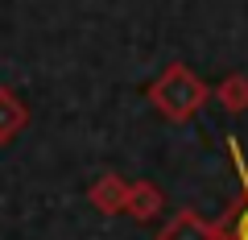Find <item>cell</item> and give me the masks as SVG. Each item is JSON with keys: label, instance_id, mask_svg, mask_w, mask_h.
Masks as SVG:
<instances>
[{"label": "cell", "instance_id": "obj_3", "mask_svg": "<svg viewBox=\"0 0 248 240\" xmlns=\"http://www.w3.org/2000/svg\"><path fill=\"white\" fill-rule=\"evenodd\" d=\"M244 182H248V178H244ZM236 240H248V207H244V215H240V224H236Z\"/></svg>", "mask_w": 248, "mask_h": 240}, {"label": "cell", "instance_id": "obj_2", "mask_svg": "<svg viewBox=\"0 0 248 240\" xmlns=\"http://www.w3.org/2000/svg\"><path fill=\"white\" fill-rule=\"evenodd\" d=\"M161 240H211V228H207L203 220H195L190 211H182L166 232H161Z\"/></svg>", "mask_w": 248, "mask_h": 240}, {"label": "cell", "instance_id": "obj_1", "mask_svg": "<svg viewBox=\"0 0 248 240\" xmlns=\"http://www.w3.org/2000/svg\"><path fill=\"white\" fill-rule=\"evenodd\" d=\"M203 83L195 79V75L186 71V66H174V71L166 75V79L153 87V99H157V108L161 112H170L174 120H186V116L195 112L199 104H203Z\"/></svg>", "mask_w": 248, "mask_h": 240}]
</instances>
